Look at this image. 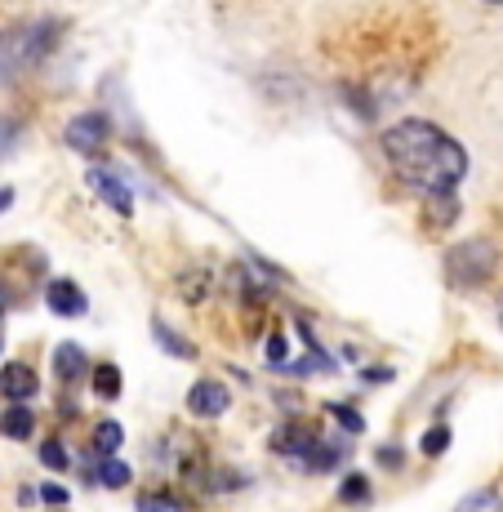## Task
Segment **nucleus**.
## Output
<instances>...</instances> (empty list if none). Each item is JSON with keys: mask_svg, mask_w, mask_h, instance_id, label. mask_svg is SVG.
Instances as JSON below:
<instances>
[{"mask_svg": "<svg viewBox=\"0 0 503 512\" xmlns=\"http://www.w3.org/2000/svg\"><path fill=\"white\" fill-rule=\"evenodd\" d=\"M383 156H388L392 174L401 183H410L414 192H423L428 201L455 196V187L468 179V147L450 139L441 125L432 121H397L383 130Z\"/></svg>", "mask_w": 503, "mask_h": 512, "instance_id": "1", "label": "nucleus"}, {"mask_svg": "<svg viewBox=\"0 0 503 512\" xmlns=\"http://www.w3.org/2000/svg\"><path fill=\"white\" fill-rule=\"evenodd\" d=\"M63 23L58 18H32V23H18L0 32V85L18 81L23 72H32L36 63L58 45Z\"/></svg>", "mask_w": 503, "mask_h": 512, "instance_id": "2", "label": "nucleus"}, {"mask_svg": "<svg viewBox=\"0 0 503 512\" xmlns=\"http://www.w3.org/2000/svg\"><path fill=\"white\" fill-rule=\"evenodd\" d=\"M495 268H499V250L486 236H468V241L450 245V254H446V281L455 290H477V285H486L495 277Z\"/></svg>", "mask_w": 503, "mask_h": 512, "instance_id": "3", "label": "nucleus"}, {"mask_svg": "<svg viewBox=\"0 0 503 512\" xmlns=\"http://www.w3.org/2000/svg\"><path fill=\"white\" fill-rule=\"evenodd\" d=\"M317 446H321V437L308 428V423H285V428L272 437L276 455L290 459V464L303 468V472H317Z\"/></svg>", "mask_w": 503, "mask_h": 512, "instance_id": "4", "label": "nucleus"}, {"mask_svg": "<svg viewBox=\"0 0 503 512\" xmlns=\"http://www.w3.org/2000/svg\"><path fill=\"white\" fill-rule=\"evenodd\" d=\"M112 139V121H107L103 112H81L67 121V143H72V152L81 156H98Z\"/></svg>", "mask_w": 503, "mask_h": 512, "instance_id": "5", "label": "nucleus"}, {"mask_svg": "<svg viewBox=\"0 0 503 512\" xmlns=\"http://www.w3.org/2000/svg\"><path fill=\"white\" fill-rule=\"evenodd\" d=\"M228 406H232V392L219 379H196L192 392H187V415L196 419H219L228 415Z\"/></svg>", "mask_w": 503, "mask_h": 512, "instance_id": "6", "label": "nucleus"}, {"mask_svg": "<svg viewBox=\"0 0 503 512\" xmlns=\"http://www.w3.org/2000/svg\"><path fill=\"white\" fill-rule=\"evenodd\" d=\"M36 392H41V379H36L32 366H23V361H5L0 366V397H9L14 406H27Z\"/></svg>", "mask_w": 503, "mask_h": 512, "instance_id": "7", "label": "nucleus"}, {"mask_svg": "<svg viewBox=\"0 0 503 512\" xmlns=\"http://www.w3.org/2000/svg\"><path fill=\"white\" fill-rule=\"evenodd\" d=\"M45 308L58 312V317H85V312H90V299H85V290L76 281L58 277V281L45 285Z\"/></svg>", "mask_w": 503, "mask_h": 512, "instance_id": "8", "label": "nucleus"}, {"mask_svg": "<svg viewBox=\"0 0 503 512\" xmlns=\"http://www.w3.org/2000/svg\"><path fill=\"white\" fill-rule=\"evenodd\" d=\"M90 187L98 196H103L107 205H112L116 214H134V192H130V183L121 179V174H112V170H103V165H94L90 170Z\"/></svg>", "mask_w": 503, "mask_h": 512, "instance_id": "9", "label": "nucleus"}, {"mask_svg": "<svg viewBox=\"0 0 503 512\" xmlns=\"http://www.w3.org/2000/svg\"><path fill=\"white\" fill-rule=\"evenodd\" d=\"M85 370H90V357H85L81 343H58L54 348V379L76 383V379H85Z\"/></svg>", "mask_w": 503, "mask_h": 512, "instance_id": "10", "label": "nucleus"}, {"mask_svg": "<svg viewBox=\"0 0 503 512\" xmlns=\"http://www.w3.org/2000/svg\"><path fill=\"white\" fill-rule=\"evenodd\" d=\"M0 432H5L9 441H27L36 432V415L27 406H5L0 410Z\"/></svg>", "mask_w": 503, "mask_h": 512, "instance_id": "11", "label": "nucleus"}, {"mask_svg": "<svg viewBox=\"0 0 503 512\" xmlns=\"http://www.w3.org/2000/svg\"><path fill=\"white\" fill-rule=\"evenodd\" d=\"M455 512H503V495L495 486H481V490H472V495H463Z\"/></svg>", "mask_w": 503, "mask_h": 512, "instance_id": "12", "label": "nucleus"}, {"mask_svg": "<svg viewBox=\"0 0 503 512\" xmlns=\"http://www.w3.org/2000/svg\"><path fill=\"white\" fill-rule=\"evenodd\" d=\"M152 330H156V339H161V348H165V352H170V357L196 361V348H192V343H187V339H183V334H174V330H170V326H165V321H161V317H156V321H152Z\"/></svg>", "mask_w": 503, "mask_h": 512, "instance_id": "13", "label": "nucleus"}, {"mask_svg": "<svg viewBox=\"0 0 503 512\" xmlns=\"http://www.w3.org/2000/svg\"><path fill=\"white\" fill-rule=\"evenodd\" d=\"M130 477H134L130 464H121V459H116V455H107L103 464H98V472H94V481H98V486H112V490L130 486Z\"/></svg>", "mask_w": 503, "mask_h": 512, "instance_id": "14", "label": "nucleus"}, {"mask_svg": "<svg viewBox=\"0 0 503 512\" xmlns=\"http://www.w3.org/2000/svg\"><path fill=\"white\" fill-rule=\"evenodd\" d=\"M121 441H125V428H121L116 419H103V423L94 428V450H98L103 459L116 455V450H121Z\"/></svg>", "mask_w": 503, "mask_h": 512, "instance_id": "15", "label": "nucleus"}, {"mask_svg": "<svg viewBox=\"0 0 503 512\" xmlns=\"http://www.w3.org/2000/svg\"><path fill=\"white\" fill-rule=\"evenodd\" d=\"M339 504H370V477H361V472L343 477V486H339Z\"/></svg>", "mask_w": 503, "mask_h": 512, "instance_id": "16", "label": "nucleus"}, {"mask_svg": "<svg viewBox=\"0 0 503 512\" xmlns=\"http://www.w3.org/2000/svg\"><path fill=\"white\" fill-rule=\"evenodd\" d=\"M94 392H98L103 401H116V397H121V370H116V366H98V370H94Z\"/></svg>", "mask_w": 503, "mask_h": 512, "instance_id": "17", "label": "nucleus"}, {"mask_svg": "<svg viewBox=\"0 0 503 512\" xmlns=\"http://www.w3.org/2000/svg\"><path fill=\"white\" fill-rule=\"evenodd\" d=\"M446 446H450V428L446 423H437V428H428L423 432V441H419V450L428 459H437V455H446Z\"/></svg>", "mask_w": 503, "mask_h": 512, "instance_id": "18", "label": "nucleus"}, {"mask_svg": "<svg viewBox=\"0 0 503 512\" xmlns=\"http://www.w3.org/2000/svg\"><path fill=\"white\" fill-rule=\"evenodd\" d=\"M36 455H41V464H45V468H54V472H63L67 464H72V459H67V450H63V441H58V437H45Z\"/></svg>", "mask_w": 503, "mask_h": 512, "instance_id": "19", "label": "nucleus"}, {"mask_svg": "<svg viewBox=\"0 0 503 512\" xmlns=\"http://www.w3.org/2000/svg\"><path fill=\"white\" fill-rule=\"evenodd\" d=\"M18 139H23V125H18L14 116H0V161H5V156L14 152Z\"/></svg>", "mask_w": 503, "mask_h": 512, "instance_id": "20", "label": "nucleus"}, {"mask_svg": "<svg viewBox=\"0 0 503 512\" xmlns=\"http://www.w3.org/2000/svg\"><path fill=\"white\" fill-rule=\"evenodd\" d=\"M325 415H334V423H339L343 432H366V419H361L352 406H325Z\"/></svg>", "mask_w": 503, "mask_h": 512, "instance_id": "21", "label": "nucleus"}, {"mask_svg": "<svg viewBox=\"0 0 503 512\" xmlns=\"http://www.w3.org/2000/svg\"><path fill=\"white\" fill-rule=\"evenodd\" d=\"M138 512H183V504L170 495H143L138 499Z\"/></svg>", "mask_w": 503, "mask_h": 512, "instance_id": "22", "label": "nucleus"}, {"mask_svg": "<svg viewBox=\"0 0 503 512\" xmlns=\"http://www.w3.org/2000/svg\"><path fill=\"white\" fill-rule=\"evenodd\" d=\"M41 499H45V504H54V508H63L72 495H67V490L58 486V481H45V486H41Z\"/></svg>", "mask_w": 503, "mask_h": 512, "instance_id": "23", "label": "nucleus"}, {"mask_svg": "<svg viewBox=\"0 0 503 512\" xmlns=\"http://www.w3.org/2000/svg\"><path fill=\"white\" fill-rule=\"evenodd\" d=\"M268 361H272L276 370H281L285 361H290V357H285V339H281V334H272V339H268Z\"/></svg>", "mask_w": 503, "mask_h": 512, "instance_id": "24", "label": "nucleus"}, {"mask_svg": "<svg viewBox=\"0 0 503 512\" xmlns=\"http://www.w3.org/2000/svg\"><path fill=\"white\" fill-rule=\"evenodd\" d=\"M379 464L383 468H401V446H383L379 450Z\"/></svg>", "mask_w": 503, "mask_h": 512, "instance_id": "25", "label": "nucleus"}, {"mask_svg": "<svg viewBox=\"0 0 503 512\" xmlns=\"http://www.w3.org/2000/svg\"><path fill=\"white\" fill-rule=\"evenodd\" d=\"M361 379H366V383H388V379H392V370L374 366V370H361Z\"/></svg>", "mask_w": 503, "mask_h": 512, "instance_id": "26", "label": "nucleus"}, {"mask_svg": "<svg viewBox=\"0 0 503 512\" xmlns=\"http://www.w3.org/2000/svg\"><path fill=\"white\" fill-rule=\"evenodd\" d=\"M9 205H14V192H9V187H0V210H9Z\"/></svg>", "mask_w": 503, "mask_h": 512, "instance_id": "27", "label": "nucleus"}, {"mask_svg": "<svg viewBox=\"0 0 503 512\" xmlns=\"http://www.w3.org/2000/svg\"><path fill=\"white\" fill-rule=\"evenodd\" d=\"M499 330H503V299H499Z\"/></svg>", "mask_w": 503, "mask_h": 512, "instance_id": "28", "label": "nucleus"}, {"mask_svg": "<svg viewBox=\"0 0 503 512\" xmlns=\"http://www.w3.org/2000/svg\"><path fill=\"white\" fill-rule=\"evenodd\" d=\"M486 5H503V0H486Z\"/></svg>", "mask_w": 503, "mask_h": 512, "instance_id": "29", "label": "nucleus"}]
</instances>
